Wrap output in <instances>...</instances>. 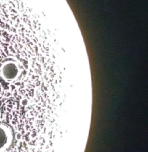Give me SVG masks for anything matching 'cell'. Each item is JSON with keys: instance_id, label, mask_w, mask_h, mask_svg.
Wrapping results in <instances>:
<instances>
[{"instance_id": "1", "label": "cell", "mask_w": 148, "mask_h": 152, "mask_svg": "<svg viewBox=\"0 0 148 152\" xmlns=\"http://www.w3.org/2000/svg\"><path fill=\"white\" fill-rule=\"evenodd\" d=\"M1 76L7 81L15 80L19 74V69L15 62L8 61L2 64L0 69Z\"/></svg>"}, {"instance_id": "2", "label": "cell", "mask_w": 148, "mask_h": 152, "mask_svg": "<svg viewBox=\"0 0 148 152\" xmlns=\"http://www.w3.org/2000/svg\"><path fill=\"white\" fill-rule=\"evenodd\" d=\"M12 140V131L9 127L0 124V152L6 151Z\"/></svg>"}]
</instances>
